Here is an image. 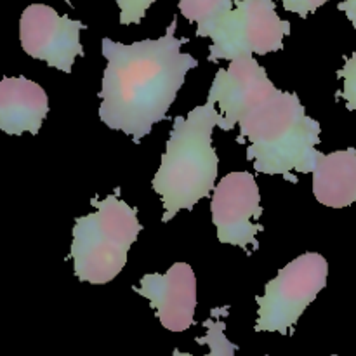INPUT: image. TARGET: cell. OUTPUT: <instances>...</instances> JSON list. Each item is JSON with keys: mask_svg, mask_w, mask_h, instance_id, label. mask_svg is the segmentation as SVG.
<instances>
[{"mask_svg": "<svg viewBox=\"0 0 356 356\" xmlns=\"http://www.w3.org/2000/svg\"><path fill=\"white\" fill-rule=\"evenodd\" d=\"M177 17L160 38L120 44L103 38L108 65L101 86L99 118L113 131H122L136 143L165 120L186 73L197 68L191 54L181 52L188 38L176 37Z\"/></svg>", "mask_w": 356, "mask_h": 356, "instance_id": "6da1fadb", "label": "cell"}, {"mask_svg": "<svg viewBox=\"0 0 356 356\" xmlns=\"http://www.w3.org/2000/svg\"><path fill=\"white\" fill-rule=\"evenodd\" d=\"M337 9L343 10L346 14V17L350 19V23L353 24L356 30V0H343V2L337 6Z\"/></svg>", "mask_w": 356, "mask_h": 356, "instance_id": "ac0fdd59", "label": "cell"}, {"mask_svg": "<svg viewBox=\"0 0 356 356\" xmlns=\"http://www.w3.org/2000/svg\"><path fill=\"white\" fill-rule=\"evenodd\" d=\"M65 2H66V3H70V2H72V0H65Z\"/></svg>", "mask_w": 356, "mask_h": 356, "instance_id": "d6986e66", "label": "cell"}, {"mask_svg": "<svg viewBox=\"0 0 356 356\" xmlns=\"http://www.w3.org/2000/svg\"><path fill=\"white\" fill-rule=\"evenodd\" d=\"M236 141L247 145V160L266 176H284L298 183L292 172L313 174L320 152V122L306 115L296 92L277 89L273 96L250 111L238 124Z\"/></svg>", "mask_w": 356, "mask_h": 356, "instance_id": "7a4b0ae2", "label": "cell"}, {"mask_svg": "<svg viewBox=\"0 0 356 356\" xmlns=\"http://www.w3.org/2000/svg\"><path fill=\"white\" fill-rule=\"evenodd\" d=\"M90 204L96 212L75 221L70 257L80 282L104 285L124 270L143 225L138 211L118 197V190L103 200L92 198Z\"/></svg>", "mask_w": 356, "mask_h": 356, "instance_id": "277c9868", "label": "cell"}, {"mask_svg": "<svg viewBox=\"0 0 356 356\" xmlns=\"http://www.w3.org/2000/svg\"><path fill=\"white\" fill-rule=\"evenodd\" d=\"M313 195L322 205L344 209L356 204V149L320 153L313 170Z\"/></svg>", "mask_w": 356, "mask_h": 356, "instance_id": "7c38bea8", "label": "cell"}, {"mask_svg": "<svg viewBox=\"0 0 356 356\" xmlns=\"http://www.w3.org/2000/svg\"><path fill=\"white\" fill-rule=\"evenodd\" d=\"M86 24L61 16L45 3H31L19 19V42L30 58L47 63L51 68L72 73L73 63L83 56L80 31Z\"/></svg>", "mask_w": 356, "mask_h": 356, "instance_id": "ba28073f", "label": "cell"}, {"mask_svg": "<svg viewBox=\"0 0 356 356\" xmlns=\"http://www.w3.org/2000/svg\"><path fill=\"white\" fill-rule=\"evenodd\" d=\"M156 0H115L120 9V24H139Z\"/></svg>", "mask_w": 356, "mask_h": 356, "instance_id": "2e32d148", "label": "cell"}, {"mask_svg": "<svg viewBox=\"0 0 356 356\" xmlns=\"http://www.w3.org/2000/svg\"><path fill=\"white\" fill-rule=\"evenodd\" d=\"M49 113V97L33 80L6 76L0 82V129L7 136L38 134Z\"/></svg>", "mask_w": 356, "mask_h": 356, "instance_id": "8fae6325", "label": "cell"}, {"mask_svg": "<svg viewBox=\"0 0 356 356\" xmlns=\"http://www.w3.org/2000/svg\"><path fill=\"white\" fill-rule=\"evenodd\" d=\"M222 124L216 103L205 101L186 117H176L152 188L163 205L162 222L172 221L179 211H191L212 195L219 159L212 146V131Z\"/></svg>", "mask_w": 356, "mask_h": 356, "instance_id": "3957f363", "label": "cell"}, {"mask_svg": "<svg viewBox=\"0 0 356 356\" xmlns=\"http://www.w3.org/2000/svg\"><path fill=\"white\" fill-rule=\"evenodd\" d=\"M212 222L218 240L226 245L257 249V233L263 232L259 186L250 172H229L216 184L211 202Z\"/></svg>", "mask_w": 356, "mask_h": 356, "instance_id": "52a82bcc", "label": "cell"}, {"mask_svg": "<svg viewBox=\"0 0 356 356\" xmlns=\"http://www.w3.org/2000/svg\"><path fill=\"white\" fill-rule=\"evenodd\" d=\"M228 306L225 308H214L211 313V318L205 320L204 327H205V336L204 337H197L198 344H205L209 346V353L204 356H235L236 351H238V346L233 344L232 341L226 337L225 329V316L228 315ZM172 356H193L190 353H184V351L176 350L172 351Z\"/></svg>", "mask_w": 356, "mask_h": 356, "instance_id": "5bb4252c", "label": "cell"}, {"mask_svg": "<svg viewBox=\"0 0 356 356\" xmlns=\"http://www.w3.org/2000/svg\"><path fill=\"white\" fill-rule=\"evenodd\" d=\"M337 76L343 80V90L337 97H343L348 110L356 111V52L344 58V66L337 72Z\"/></svg>", "mask_w": 356, "mask_h": 356, "instance_id": "9a60e30c", "label": "cell"}, {"mask_svg": "<svg viewBox=\"0 0 356 356\" xmlns=\"http://www.w3.org/2000/svg\"><path fill=\"white\" fill-rule=\"evenodd\" d=\"M134 292L148 299L163 329L184 332L193 325L197 277L188 263H176L167 273H146Z\"/></svg>", "mask_w": 356, "mask_h": 356, "instance_id": "30bf717a", "label": "cell"}, {"mask_svg": "<svg viewBox=\"0 0 356 356\" xmlns=\"http://www.w3.org/2000/svg\"><path fill=\"white\" fill-rule=\"evenodd\" d=\"M329 263L318 252H306L282 268L257 296L256 332L289 334L316 296L327 287Z\"/></svg>", "mask_w": 356, "mask_h": 356, "instance_id": "5b68a950", "label": "cell"}, {"mask_svg": "<svg viewBox=\"0 0 356 356\" xmlns=\"http://www.w3.org/2000/svg\"><path fill=\"white\" fill-rule=\"evenodd\" d=\"M287 13H294L301 17H308L309 14L316 13L329 0H280Z\"/></svg>", "mask_w": 356, "mask_h": 356, "instance_id": "e0dca14e", "label": "cell"}, {"mask_svg": "<svg viewBox=\"0 0 356 356\" xmlns=\"http://www.w3.org/2000/svg\"><path fill=\"white\" fill-rule=\"evenodd\" d=\"M235 7V0H179V10L197 24V37H207L216 24Z\"/></svg>", "mask_w": 356, "mask_h": 356, "instance_id": "4fadbf2b", "label": "cell"}, {"mask_svg": "<svg viewBox=\"0 0 356 356\" xmlns=\"http://www.w3.org/2000/svg\"><path fill=\"white\" fill-rule=\"evenodd\" d=\"M277 92V87L252 56H240L229 61L225 70H218L207 99L219 104L222 131H233L247 115Z\"/></svg>", "mask_w": 356, "mask_h": 356, "instance_id": "9c48e42d", "label": "cell"}, {"mask_svg": "<svg viewBox=\"0 0 356 356\" xmlns=\"http://www.w3.org/2000/svg\"><path fill=\"white\" fill-rule=\"evenodd\" d=\"M292 26L282 19L273 0H235L229 10L212 30L209 61H233L240 56H266L284 49V38Z\"/></svg>", "mask_w": 356, "mask_h": 356, "instance_id": "8992f818", "label": "cell"}]
</instances>
